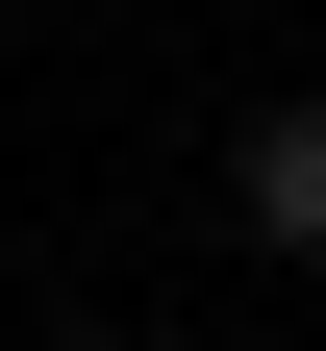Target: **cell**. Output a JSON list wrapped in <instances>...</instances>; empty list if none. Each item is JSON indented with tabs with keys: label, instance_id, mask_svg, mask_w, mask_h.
Here are the masks:
<instances>
[{
	"label": "cell",
	"instance_id": "cell-1",
	"mask_svg": "<svg viewBox=\"0 0 326 351\" xmlns=\"http://www.w3.org/2000/svg\"><path fill=\"white\" fill-rule=\"evenodd\" d=\"M226 226H251V251H326V75L226 125Z\"/></svg>",
	"mask_w": 326,
	"mask_h": 351
},
{
	"label": "cell",
	"instance_id": "cell-3",
	"mask_svg": "<svg viewBox=\"0 0 326 351\" xmlns=\"http://www.w3.org/2000/svg\"><path fill=\"white\" fill-rule=\"evenodd\" d=\"M0 25H25V0H0Z\"/></svg>",
	"mask_w": 326,
	"mask_h": 351
},
{
	"label": "cell",
	"instance_id": "cell-2",
	"mask_svg": "<svg viewBox=\"0 0 326 351\" xmlns=\"http://www.w3.org/2000/svg\"><path fill=\"white\" fill-rule=\"evenodd\" d=\"M51 351H151V326H51Z\"/></svg>",
	"mask_w": 326,
	"mask_h": 351
}]
</instances>
